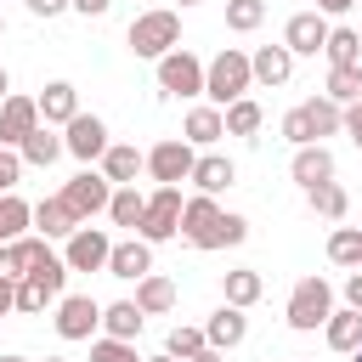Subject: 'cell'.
Wrapping results in <instances>:
<instances>
[{"label": "cell", "instance_id": "1", "mask_svg": "<svg viewBox=\"0 0 362 362\" xmlns=\"http://www.w3.org/2000/svg\"><path fill=\"white\" fill-rule=\"evenodd\" d=\"M181 238L192 249H232V243L249 238V221L232 215V209H221L209 192H198V198L181 204Z\"/></svg>", "mask_w": 362, "mask_h": 362}, {"label": "cell", "instance_id": "2", "mask_svg": "<svg viewBox=\"0 0 362 362\" xmlns=\"http://www.w3.org/2000/svg\"><path fill=\"white\" fill-rule=\"evenodd\" d=\"M249 85H255V74H249V57H243L238 45H226V51H215V57L204 62V96H209L215 107L249 96Z\"/></svg>", "mask_w": 362, "mask_h": 362}, {"label": "cell", "instance_id": "3", "mask_svg": "<svg viewBox=\"0 0 362 362\" xmlns=\"http://www.w3.org/2000/svg\"><path fill=\"white\" fill-rule=\"evenodd\" d=\"M124 45H130L136 57H147V62H158L164 51H175V45H181V17H175V11H141V17L130 23V34H124Z\"/></svg>", "mask_w": 362, "mask_h": 362}, {"label": "cell", "instance_id": "4", "mask_svg": "<svg viewBox=\"0 0 362 362\" xmlns=\"http://www.w3.org/2000/svg\"><path fill=\"white\" fill-rule=\"evenodd\" d=\"M328 311H334V288H328V277H300L294 283V294H288V328L294 334H317L322 322H328Z\"/></svg>", "mask_w": 362, "mask_h": 362}, {"label": "cell", "instance_id": "5", "mask_svg": "<svg viewBox=\"0 0 362 362\" xmlns=\"http://www.w3.org/2000/svg\"><path fill=\"white\" fill-rule=\"evenodd\" d=\"M181 187H158V192H147V209H141V226H136V238H147V243H170L175 232H181Z\"/></svg>", "mask_w": 362, "mask_h": 362}, {"label": "cell", "instance_id": "6", "mask_svg": "<svg viewBox=\"0 0 362 362\" xmlns=\"http://www.w3.org/2000/svg\"><path fill=\"white\" fill-rule=\"evenodd\" d=\"M158 90L164 96H204V62L187 51V45H175V51H164L158 57Z\"/></svg>", "mask_w": 362, "mask_h": 362}, {"label": "cell", "instance_id": "7", "mask_svg": "<svg viewBox=\"0 0 362 362\" xmlns=\"http://www.w3.org/2000/svg\"><path fill=\"white\" fill-rule=\"evenodd\" d=\"M192 158H198V147H192V141L164 136L158 147H147V175H153L158 187H181V181L192 175Z\"/></svg>", "mask_w": 362, "mask_h": 362}, {"label": "cell", "instance_id": "8", "mask_svg": "<svg viewBox=\"0 0 362 362\" xmlns=\"http://www.w3.org/2000/svg\"><path fill=\"white\" fill-rule=\"evenodd\" d=\"M68 249H62V266L68 272H107V249H113V238L102 232V226H74L68 238H62Z\"/></svg>", "mask_w": 362, "mask_h": 362}, {"label": "cell", "instance_id": "9", "mask_svg": "<svg viewBox=\"0 0 362 362\" xmlns=\"http://www.w3.org/2000/svg\"><path fill=\"white\" fill-rule=\"evenodd\" d=\"M107 198H113V181H107L102 170H79V175L62 187V204H68L79 221H90V215H107Z\"/></svg>", "mask_w": 362, "mask_h": 362}, {"label": "cell", "instance_id": "10", "mask_svg": "<svg viewBox=\"0 0 362 362\" xmlns=\"http://www.w3.org/2000/svg\"><path fill=\"white\" fill-rule=\"evenodd\" d=\"M96 328H102V305H96L90 294H62V300H57V334H62L68 345L96 339Z\"/></svg>", "mask_w": 362, "mask_h": 362}, {"label": "cell", "instance_id": "11", "mask_svg": "<svg viewBox=\"0 0 362 362\" xmlns=\"http://www.w3.org/2000/svg\"><path fill=\"white\" fill-rule=\"evenodd\" d=\"M62 130H68V136H62V153H74L79 164H96V158L107 153V124H102L96 113H74Z\"/></svg>", "mask_w": 362, "mask_h": 362}, {"label": "cell", "instance_id": "12", "mask_svg": "<svg viewBox=\"0 0 362 362\" xmlns=\"http://www.w3.org/2000/svg\"><path fill=\"white\" fill-rule=\"evenodd\" d=\"M283 45H288L294 57H317V51L328 45V17H322V11H294V17L283 23Z\"/></svg>", "mask_w": 362, "mask_h": 362}, {"label": "cell", "instance_id": "13", "mask_svg": "<svg viewBox=\"0 0 362 362\" xmlns=\"http://www.w3.org/2000/svg\"><path fill=\"white\" fill-rule=\"evenodd\" d=\"M147 272H153V243H147V238H124V243L107 249V277L136 283V277H147Z\"/></svg>", "mask_w": 362, "mask_h": 362}, {"label": "cell", "instance_id": "14", "mask_svg": "<svg viewBox=\"0 0 362 362\" xmlns=\"http://www.w3.org/2000/svg\"><path fill=\"white\" fill-rule=\"evenodd\" d=\"M40 124V102L34 96H6L0 102V147H23V136Z\"/></svg>", "mask_w": 362, "mask_h": 362}, {"label": "cell", "instance_id": "15", "mask_svg": "<svg viewBox=\"0 0 362 362\" xmlns=\"http://www.w3.org/2000/svg\"><path fill=\"white\" fill-rule=\"evenodd\" d=\"M204 339H209L215 351H238V345L249 339V317H243V305H221V311H209Z\"/></svg>", "mask_w": 362, "mask_h": 362}, {"label": "cell", "instance_id": "16", "mask_svg": "<svg viewBox=\"0 0 362 362\" xmlns=\"http://www.w3.org/2000/svg\"><path fill=\"white\" fill-rule=\"evenodd\" d=\"M288 175H294L300 187H322V181H334V153H328L322 141H305V147H294Z\"/></svg>", "mask_w": 362, "mask_h": 362}, {"label": "cell", "instance_id": "17", "mask_svg": "<svg viewBox=\"0 0 362 362\" xmlns=\"http://www.w3.org/2000/svg\"><path fill=\"white\" fill-rule=\"evenodd\" d=\"M187 181H192L198 192L221 198V192H226V187L238 181V164H232V158H221V153H198V158H192V175H187Z\"/></svg>", "mask_w": 362, "mask_h": 362}, {"label": "cell", "instance_id": "18", "mask_svg": "<svg viewBox=\"0 0 362 362\" xmlns=\"http://www.w3.org/2000/svg\"><path fill=\"white\" fill-rule=\"evenodd\" d=\"M249 74H255V85H288V74H294V51L288 45H260L255 57H249Z\"/></svg>", "mask_w": 362, "mask_h": 362}, {"label": "cell", "instance_id": "19", "mask_svg": "<svg viewBox=\"0 0 362 362\" xmlns=\"http://www.w3.org/2000/svg\"><path fill=\"white\" fill-rule=\"evenodd\" d=\"M34 102H40V124H68V119L79 113V90H74L68 79H51Z\"/></svg>", "mask_w": 362, "mask_h": 362}, {"label": "cell", "instance_id": "20", "mask_svg": "<svg viewBox=\"0 0 362 362\" xmlns=\"http://www.w3.org/2000/svg\"><path fill=\"white\" fill-rule=\"evenodd\" d=\"M141 170H147V153H136L130 141H107V153H102V175H107L113 187H130Z\"/></svg>", "mask_w": 362, "mask_h": 362}, {"label": "cell", "instance_id": "21", "mask_svg": "<svg viewBox=\"0 0 362 362\" xmlns=\"http://www.w3.org/2000/svg\"><path fill=\"white\" fill-rule=\"evenodd\" d=\"M221 136H226V124H221V107L215 102H204V107H192L181 119V141H192V147H215Z\"/></svg>", "mask_w": 362, "mask_h": 362}, {"label": "cell", "instance_id": "22", "mask_svg": "<svg viewBox=\"0 0 362 362\" xmlns=\"http://www.w3.org/2000/svg\"><path fill=\"white\" fill-rule=\"evenodd\" d=\"M74 226H79V215H74V209L62 204V192H57V198H40V204H34V232H40V238H68Z\"/></svg>", "mask_w": 362, "mask_h": 362}, {"label": "cell", "instance_id": "23", "mask_svg": "<svg viewBox=\"0 0 362 362\" xmlns=\"http://www.w3.org/2000/svg\"><path fill=\"white\" fill-rule=\"evenodd\" d=\"M136 305H141V317H164V311L175 305V283H170L164 272L136 277Z\"/></svg>", "mask_w": 362, "mask_h": 362}, {"label": "cell", "instance_id": "24", "mask_svg": "<svg viewBox=\"0 0 362 362\" xmlns=\"http://www.w3.org/2000/svg\"><path fill=\"white\" fill-rule=\"evenodd\" d=\"M322 339H328V351H345V356H351V351L362 345V311H351V305H345V311H328Z\"/></svg>", "mask_w": 362, "mask_h": 362}, {"label": "cell", "instance_id": "25", "mask_svg": "<svg viewBox=\"0 0 362 362\" xmlns=\"http://www.w3.org/2000/svg\"><path fill=\"white\" fill-rule=\"evenodd\" d=\"M17 158H23V164H40V170H45V164H57V158H62V136H57L51 124H34V130L23 136V147H17Z\"/></svg>", "mask_w": 362, "mask_h": 362}, {"label": "cell", "instance_id": "26", "mask_svg": "<svg viewBox=\"0 0 362 362\" xmlns=\"http://www.w3.org/2000/svg\"><path fill=\"white\" fill-rule=\"evenodd\" d=\"M221 294H226V305H243V311H249V305L266 294V277H260L255 266H238V272L221 277Z\"/></svg>", "mask_w": 362, "mask_h": 362}, {"label": "cell", "instance_id": "27", "mask_svg": "<svg viewBox=\"0 0 362 362\" xmlns=\"http://www.w3.org/2000/svg\"><path fill=\"white\" fill-rule=\"evenodd\" d=\"M221 124H226V136H260L266 113H260V102H255V96H238V102H226V107H221Z\"/></svg>", "mask_w": 362, "mask_h": 362}, {"label": "cell", "instance_id": "28", "mask_svg": "<svg viewBox=\"0 0 362 362\" xmlns=\"http://www.w3.org/2000/svg\"><path fill=\"white\" fill-rule=\"evenodd\" d=\"M141 209H147V192H136V181L130 187H113V198H107V221L113 226H141Z\"/></svg>", "mask_w": 362, "mask_h": 362}, {"label": "cell", "instance_id": "29", "mask_svg": "<svg viewBox=\"0 0 362 362\" xmlns=\"http://www.w3.org/2000/svg\"><path fill=\"white\" fill-rule=\"evenodd\" d=\"M141 322H147V317H141V305H136V300H113V305H102V328H107L113 339H136V334H141Z\"/></svg>", "mask_w": 362, "mask_h": 362}, {"label": "cell", "instance_id": "30", "mask_svg": "<svg viewBox=\"0 0 362 362\" xmlns=\"http://www.w3.org/2000/svg\"><path fill=\"white\" fill-rule=\"evenodd\" d=\"M328 62L334 68H362V28H328Z\"/></svg>", "mask_w": 362, "mask_h": 362}, {"label": "cell", "instance_id": "31", "mask_svg": "<svg viewBox=\"0 0 362 362\" xmlns=\"http://www.w3.org/2000/svg\"><path fill=\"white\" fill-rule=\"evenodd\" d=\"M11 260H17V277L40 272V266L51 260V238H40V232H23V238H11Z\"/></svg>", "mask_w": 362, "mask_h": 362}, {"label": "cell", "instance_id": "32", "mask_svg": "<svg viewBox=\"0 0 362 362\" xmlns=\"http://www.w3.org/2000/svg\"><path fill=\"white\" fill-rule=\"evenodd\" d=\"M28 226H34V204H23L17 192H0V243L23 238Z\"/></svg>", "mask_w": 362, "mask_h": 362}, {"label": "cell", "instance_id": "33", "mask_svg": "<svg viewBox=\"0 0 362 362\" xmlns=\"http://www.w3.org/2000/svg\"><path fill=\"white\" fill-rule=\"evenodd\" d=\"M305 204H311V215H322V221H339V215L351 209V198H345V187H339V181L305 187Z\"/></svg>", "mask_w": 362, "mask_h": 362}, {"label": "cell", "instance_id": "34", "mask_svg": "<svg viewBox=\"0 0 362 362\" xmlns=\"http://www.w3.org/2000/svg\"><path fill=\"white\" fill-rule=\"evenodd\" d=\"M328 260L334 266H356L362 260V226H334L328 232Z\"/></svg>", "mask_w": 362, "mask_h": 362}, {"label": "cell", "instance_id": "35", "mask_svg": "<svg viewBox=\"0 0 362 362\" xmlns=\"http://www.w3.org/2000/svg\"><path fill=\"white\" fill-rule=\"evenodd\" d=\"M328 102H339V107H351V102H362V68H334L328 74V90H322Z\"/></svg>", "mask_w": 362, "mask_h": 362}, {"label": "cell", "instance_id": "36", "mask_svg": "<svg viewBox=\"0 0 362 362\" xmlns=\"http://www.w3.org/2000/svg\"><path fill=\"white\" fill-rule=\"evenodd\" d=\"M266 23V0H226V28L232 34H255Z\"/></svg>", "mask_w": 362, "mask_h": 362}, {"label": "cell", "instance_id": "37", "mask_svg": "<svg viewBox=\"0 0 362 362\" xmlns=\"http://www.w3.org/2000/svg\"><path fill=\"white\" fill-rule=\"evenodd\" d=\"M204 345H209V339H204V328H192V322H175V328H170V339H164V351H170V356H181V362H187V356H198Z\"/></svg>", "mask_w": 362, "mask_h": 362}, {"label": "cell", "instance_id": "38", "mask_svg": "<svg viewBox=\"0 0 362 362\" xmlns=\"http://www.w3.org/2000/svg\"><path fill=\"white\" fill-rule=\"evenodd\" d=\"M305 113H311V130H317V141H322V136H334V130H339V113H345V107H339V102H328V96H311V102H305Z\"/></svg>", "mask_w": 362, "mask_h": 362}, {"label": "cell", "instance_id": "39", "mask_svg": "<svg viewBox=\"0 0 362 362\" xmlns=\"http://www.w3.org/2000/svg\"><path fill=\"white\" fill-rule=\"evenodd\" d=\"M51 300H57V294H51L40 277H17V311H28V317H34V311H45Z\"/></svg>", "mask_w": 362, "mask_h": 362}, {"label": "cell", "instance_id": "40", "mask_svg": "<svg viewBox=\"0 0 362 362\" xmlns=\"http://www.w3.org/2000/svg\"><path fill=\"white\" fill-rule=\"evenodd\" d=\"M90 362H136V339L102 334V339H90Z\"/></svg>", "mask_w": 362, "mask_h": 362}, {"label": "cell", "instance_id": "41", "mask_svg": "<svg viewBox=\"0 0 362 362\" xmlns=\"http://www.w3.org/2000/svg\"><path fill=\"white\" fill-rule=\"evenodd\" d=\"M283 141H294V147H305V141H317V130H311V113H305V102L283 113Z\"/></svg>", "mask_w": 362, "mask_h": 362}, {"label": "cell", "instance_id": "42", "mask_svg": "<svg viewBox=\"0 0 362 362\" xmlns=\"http://www.w3.org/2000/svg\"><path fill=\"white\" fill-rule=\"evenodd\" d=\"M17 175H23L17 147H0V192H11V187H17Z\"/></svg>", "mask_w": 362, "mask_h": 362}, {"label": "cell", "instance_id": "43", "mask_svg": "<svg viewBox=\"0 0 362 362\" xmlns=\"http://www.w3.org/2000/svg\"><path fill=\"white\" fill-rule=\"evenodd\" d=\"M339 130H345V136H351V141L362 147V102H351V107L339 113Z\"/></svg>", "mask_w": 362, "mask_h": 362}, {"label": "cell", "instance_id": "44", "mask_svg": "<svg viewBox=\"0 0 362 362\" xmlns=\"http://www.w3.org/2000/svg\"><path fill=\"white\" fill-rule=\"evenodd\" d=\"M345 305H351V311H362V266L345 277Z\"/></svg>", "mask_w": 362, "mask_h": 362}, {"label": "cell", "instance_id": "45", "mask_svg": "<svg viewBox=\"0 0 362 362\" xmlns=\"http://www.w3.org/2000/svg\"><path fill=\"white\" fill-rule=\"evenodd\" d=\"M11 311H17V283H6V277H0V322H6Z\"/></svg>", "mask_w": 362, "mask_h": 362}, {"label": "cell", "instance_id": "46", "mask_svg": "<svg viewBox=\"0 0 362 362\" xmlns=\"http://www.w3.org/2000/svg\"><path fill=\"white\" fill-rule=\"evenodd\" d=\"M28 11H34V17H62L68 0H28Z\"/></svg>", "mask_w": 362, "mask_h": 362}, {"label": "cell", "instance_id": "47", "mask_svg": "<svg viewBox=\"0 0 362 362\" xmlns=\"http://www.w3.org/2000/svg\"><path fill=\"white\" fill-rule=\"evenodd\" d=\"M68 6H74L79 17H107V6H113V0H68Z\"/></svg>", "mask_w": 362, "mask_h": 362}, {"label": "cell", "instance_id": "48", "mask_svg": "<svg viewBox=\"0 0 362 362\" xmlns=\"http://www.w3.org/2000/svg\"><path fill=\"white\" fill-rule=\"evenodd\" d=\"M351 6H356V0H317V6H311V11H322V17H345V11H351Z\"/></svg>", "mask_w": 362, "mask_h": 362}, {"label": "cell", "instance_id": "49", "mask_svg": "<svg viewBox=\"0 0 362 362\" xmlns=\"http://www.w3.org/2000/svg\"><path fill=\"white\" fill-rule=\"evenodd\" d=\"M0 277L17 283V260H11V243H0Z\"/></svg>", "mask_w": 362, "mask_h": 362}, {"label": "cell", "instance_id": "50", "mask_svg": "<svg viewBox=\"0 0 362 362\" xmlns=\"http://www.w3.org/2000/svg\"><path fill=\"white\" fill-rule=\"evenodd\" d=\"M187 362H226V351H215V345H204L198 356H187Z\"/></svg>", "mask_w": 362, "mask_h": 362}, {"label": "cell", "instance_id": "51", "mask_svg": "<svg viewBox=\"0 0 362 362\" xmlns=\"http://www.w3.org/2000/svg\"><path fill=\"white\" fill-rule=\"evenodd\" d=\"M6 96H11V74L0 68V102H6Z\"/></svg>", "mask_w": 362, "mask_h": 362}, {"label": "cell", "instance_id": "52", "mask_svg": "<svg viewBox=\"0 0 362 362\" xmlns=\"http://www.w3.org/2000/svg\"><path fill=\"white\" fill-rule=\"evenodd\" d=\"M147 362H181V356H170V351H158V356H147Z\"/></svg>", "mask_w": 362, "mask_h": 362}, {"label": "cell", "instance_id": "53", "mask_svg": "<svg viewBox=\"0 0 362 362\" xmlns=\"http://www.w3.org/2000/svg\"><path fill=\"white\" fill-rule=\"evenodd\" d=\"M0 362H28V356H17V351H6V356H0Z\"/></svg>", "mask_w": 362, "mask_h": 362}, {"label": "cell", "instance_id": "54", "mask_svg": "<svg viewBox=\"0 0 362 362\" xmlns=\"http://www.w3.org/2000/svg\"><path fill=\"white\" fill-rule=\"evenodd\" d=\"M351 362H362V345H356V351H351Z\"/></svg>", "mask_w": 362, "mask_h": 362}, {"label": "cell", "instance_id": "55", "mask_svg": "<svg viewBox=\"0 0 362 362\" xmlns=\"http://www.w3.org/2000/svg\"><path fill=\"white\" fill-rule=\"evenodd\" d=\"M45 362H68V356H45Z\"/></svg>", "mask_w": 362, "mask_h": 362}, {"label": "cell", "instance_id": "56", "mask_svg": "<svg viewBox=\"0 0 362 362\" xmlns=\"http://www.w3.org/2000/svg\"><path fill=\"white\" fill-rule=\"evenodd\" d=\"M0 34H6V17H0Z\"/></svg>", "mask_w": 362, "mask_h": 362}, {"label": "cell", "instance_id": "57", "mask_svg": "<svg viewBox=\"0 0 362 362\" xmlns=\"http://www.w3.org/2000/svg\"><path fill=\"white\" fill-rule=\"evenodd\" d=\"M181 6H198V0H181Z\"/></svg>", "mask_w": 362, "mask_h": 362}, {"label": "cell", "instance_id": "58", "mask_svg": "<svg viewBox=\"0 0 362 362\" xmlns=\"http://www.w3.org/2000/svg\"><path fill=\"white\" fill-rule=\"evenodd\" d=\"M266 362H272V356H266Z\"/></svg>", "mask_w": 362, "mask_h": 362}, {"label": "cell", "instance_id": "59", "mask_svg": "<svg viewBox=\"0 0 362 362\" xmlns=\"http://www.w3.org/2000/svg\"><path fill=\"white\" fill-rule=\"evenodd\" d=\"M356 6H362V0H356Z\"/></svg>", "mask_w": 362, "mask_h": 362}, {"label": "cell", "instance_id": "60", "mask_svg": "<svg viewBox=\"0 0 362 362\" xmlns=\"http://www.w3.org/2000/svg\"><path fill=\"white\" fill-rule=\"evenodd\" d=\"M356 266H362V260H356Z\"/></svg>", "mask_w": 362, "mask_h": 362}]
</instances>
